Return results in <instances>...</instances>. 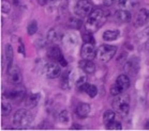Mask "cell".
Here are the masks:
<instances>
[{
  "mask_svg": "<svg viewBox=\"0 0 149 131\" xmlns=\"http://www.w3.org/2000/svg\"><path fill=\"white\" fill-rule=\"evenodd\" d=\"M105 20V13L104 11L101 9H95L91 12V14L89 15L88 19L86 21V29L88 32L92 33L101 27L102 25L104 24Z\"/></svg>",
  "mask_w": 149,
  "mask_h": 131,
  "instance_id": "cell-1",
  "label": "cell"
},
{
  "mask_svg": "<svg viewBox=\"0 0 149 131\" xmlns=\"http://www.w3.org/2000/svg\"><path fill=\"white\" fill-rule=\"evenodd\" d=\"M33 121V116L30 112L26 110V109H20L15 112L13 116V123L16 127L23 129V128H27L29 125Z\"/></svg>",
  "mask_w": 149,
  "mask_h": 131,
  "instance_id": "cell-2",
  "label": "cell"
},
{
  "mask_svg": "<svg viewBox=\"0 0 149 131\" xmlns=\"http://www.w3.org/2000/svg\"><path fill=\"white\" fill-rule=\"evenodd\" d=\"M113 108L117 113L121 115H127L130 109V97L129 95H118L113 101Z\"/></svg>",
  "mask_w": 149,
  "mask_h": 131,
  "instance_id": "cell-3",
  "label": "cell"
},
{
  "mask_svg": "<svg viewBox=\"0 0 149 131\" xmlns=\"http://www.w3.org/2000/svg\"><path fill=\"white\" fill-rule=\"evenodd\" d=\"M117 47L113 45H101L97 50V58L102 62H109L115 57Z\"/></svg>",
  "mask_w": 149,
  "mask_h": 131,
  "instance_id": "cell-4",
  "label": "cell"
},
{
  "mask_svg": "<svg viewBox=\"0 0 149 131\" xmlns=\"http://www.w3.org/2000/svg\"><path fill=\"white\" fill-rule=\"evenodd\" d=\"M75 14L78 17H87L92 12V4L88 0H78L75 4Z\"/></svg>",
  "mask_w": 149,
  "mask_h": 131,
  "instance_id": "cell-5",
  "label": "cell"
},
{
  "mask_svg": "<svg viewBox=\"0 0 149 131\" xmlns=\"http://www.w3.org/2000/svg\"><path fill=\"white\" fill-rule=\"evenodd\" d=\"M42 73L48 79H55L61 75V68L59 64H57L56 62H48L43 66Z\"/></svg>",
  "mask_w": 149,
  "mask_h": 131,
  "instance_id": "cell-6",
  "label": "cell"
},
{
  "mask_svg": "<svg viewBox=\"0 0 149 131\" xmlns=\"http://www.w3.org/2000/svg\"><path fill=\"white\" fill-rule=\"evenodd\" d=\"M7 74H8V81L11 84L18 85V84L22 83V81H23V75H22V71L18 68V66L13 65V64L10 65L8 67Z\"/></svg>",
  "mask_w": 149,
  "mask_h": 131,
  "instance_id": "cell-7",
  "label": "cell"
},
{
  "mask_svg": "<svg viewBox=\"0 0 149 131\" xmlns=\"http://www.w3.org/2000/svg\"><path fill=\"white\" fill-rule=\"evenodd\" d=\"M47 54L49 59L56 61L58 63H60V65H62V66H67V61L65 60L60 48L58 47V46H54V47L49 48L47 51Z\"/></svg>",
  "mask_w": 149,
  "mask_h": 131,
  "instance_id": "cell-8",
  "label": "cell"
},
{
  "mask_svg": "<svg viewBox=\"0 0 149 131\" xmlns=\"http://www.w3.org/2000/svg\"><path fill=\"white\" fill-rule=\"evenodd\" d=\"M81 57L85 60H90L92 61L95 58H97V50L93 47V44L91 43H85L81 47Z\"/></svg>",
  "mask_w": 149,
  "mask_h": 131,
  "instance_id": "cell-9",
  "label": "cell"
},
{
  "mask_svg": "<svg viewBox=\"0 0 149 131\" xmlns=\"http://www.w3.org/2000/svg\"><path fill=\"white\" fill-rule=\"evenodd\" d=\"M25 96V88L23 87H16L12 91H7L4 93V97L8 99H12V100H19Z\"/></svg>",
  "mask_w": 149,
  "mask_h": 131,
  "instance_id": "cell-10",
  "label": "cell"
},
{
  "mask_svg": "<svg viewBox=\"0 0 149 131\" xmlns=\"http://www.w3.org/2000/svg\"><path fill=\"white\" fill-rule=\"evenodd\" d=\"M40 98L41 95L37 94V93H33V94H30L29 96H27V98L25 99V106L28 109H33L39 104L40 102Z\"/></svg>",
  "mask_w": 149,
  "mask_h": 131,
  "instance_id": "cell-11",
  "label": "cell"
},
{
  "mask_svg": "<svg viewBox=\"0 0 149 131\" xmlns=\"http://www.w3.org/2000/svg\"><path fill=\"white\" fill-rule=\"evenodd\" d=\"M149 18V11L146 10V9H141L139 12L136 15L135 18V27H141L143 25L145 24L146 21L148 20Z\"/></svg>",
  "mask_w": 149,
  "mask_h": 131,
  "instance_id": "cell-12",
  "label": "cell"
},
{
  "mask_svg": "<svg viewBox=\"0 0 149 131\" xmlns=\"http://www.w3.org/2000/svg\"><path fill=\"white\" fill-rule=\"evenodd\" d=\"M78 65H79V67H81L86 74L91 75V74H93L95 71V65L92 63L90 60H85V59H83L81 61H79Z\"/></svg>",
  "mask_w": 149,
  "mask_h": 131,
  "instance_id": "cell-13",
  "label": "cell"
},
{
  "mask_svg": "<svg viewBox=\"0 0 149 131\" xmlns=\"http://www.w3.org/2000/svg\"><path fill=\"white\" fill-rule=\"evenodd\" d=\"M62 43L65 44V47L68 49H71L77 43V37L75 36V34L73 33H67L62 36Z\"/></svg>",
  "mask_w": 149,
  "mask_h": 131,
  "instance_id": "cell-14",
  "label": "cell"
},
{
  "mask_svg": "<svg viewBox=\"0 0 149 131\" xmlns=\"http://www.w3.org/2000/svg\"><path fill=\"white\" fill-rule=\"evenodd\" d=\"M115 17L116 19L118 20L119 23H121V24H125V23H129L130 20H131V14L128 10H118L116 12L115 14Z\"/></svg>",
  "mask_w": 149,
  "mask_h": 131,
  "instance_id": "cell-15",
  "label": "cell"
},
{
  "mask_svg": "<svg viewBox=\"0 0 149 131\" xmlns=\"http://www.w3.org/2000/svg\"><path fill=\"white\" fill-rule=\"evenodd\" d=\"M139 71V61L134 59V60H131L129 62H127L125 64V71L127 74L130 75H135Z\"/></svg>",
  "mask_w": 149,
  "mask_h": 131,
  "instance_id": "cell-16",
  "label": "cell"
},
{
  "mask_svg": "<svg viewBox=\"0 0 149 131\" xmlns=\"http://www.w3.org/2000/svg\"><path fill=\"white\" fill-rule=\"evenodd\" d=\"M89 113H90V106L88 104H79L76 108V114L78 115V117H87Z\"/></svg>",
  "mask_w": 149,
  "mask_h": 131,
  "instance_id": "cell-17",
  "label": "cell"
},
{
  "mask_svg": "<svg viewBox=\"0 0 149 131\" xmlns=\"http://www.w3.org/2000/svg\"><path fill=\"white\" fill-rule=\"evenodd\" d=\"M116 83L119 84V86L121 87L123 91H125L127 88H129L130 87L131 81H130L129 77H128L127 75H120V76H118V78H117Z\"/></svg>",
  "mask_w": 149,
  "mask_h": 131,
  "instance_id": "cell-18",
  "label": "cell"
},
{
  "mask_svg": "<svg viewBox=\"0 0 149 131\" xmlns=\"http://www.w3.org/2000/svg\"><path fill=\"white\" fill-rule=\"evenodd\" d=\"M119 36V31L118 30H107L103 33V40L106 42H111V40H117Z\"/></svg>",
  "mask_w": 149,
  "mask_h": 131,
  "instance_id": "cell-19",
  "label": "cell"
},
{
  "mask_svg": "<svg viewBox=\"0 0 149 131\" xmlns=\"http://www.w3.org/2000/svg\"><path fill=\"white\" fill-rule=\"evenodd\" d=\"M118 3L123 10H128V9L135 8L137 5V1L136 0H119Z\"/></svg>",
  "mask_w": 149,
  "mask_h": 131,
  "instance_id": "cell-20",
  "label": "cell"
},
{
  "mask_svg": "<svg viewBox=\"0 0 149 131\" xmlns=\"http://www.w3.org/2000/svg\"><path fill=\"white\" fill-rule=\"evenodd\" d=\"M6 60H7V66L9 67L12 65V61H13V48L10 44L6 45Z\"/></svg>",
  "mask_w": 149,
  "mask_h": 131,
  "instance_id": "cell-21",
  "label": "cell"
},
{
  "mask_svg": "<svg viewBox=\"0 0 149 131\" xmlns=\"http://www.w3.org/2000/svg\"><path fill=\"white\" fill-rule=\"evenodd\" d=\"M115 118H116L115 112L112 111V110H107V111H105L104 114H103V121H104L105 126L115 121Z\"/></svg>",
  "mask_w": 149,
  "mask_h": 131,
  "instance_id": "cell-22",
  "label": "cell"
},
{
  "mask_svg": "<svg viewBox=\"0 0 149 131\" xmlns=\"http://www.w3.org/2000/svg\"><path fill=\"white\" fill-rule=\"evenodd\" d=\"M47 38L51 43H58L60 40H62V37H60L58 31H56L55 29H52L47 34Z\"/></svg>",
  "mask_w": 149,
  "mask_h": 131,
  "instance_id": "cell-23",
  "label": "cell"
},
{
  "mask_svg": "<svg viewBox=\"0 0 149 131\" xmlns=\"http://www.w3.org/2000/svg\"><path fill=\"white\" fill-rule=\"evenodd\" d=\"M70 114H69L68 111H61L60 114H59V121L61 124H69L70 123Z\"/></svg>",
  "mask_w": 149,
  "mask_h": 131,
  "instance_id": "cell-24",
  "label": "cell"
},
{
  "mask_svg": "<svg viewBox=\"0 0 149 131\" xmlns=\"http://www.w3.org/2000/svg\"><path fill=\"white\" fill-rule=\"evenodd\" d=\"M123 92V90H122L121 87L119 86V84L115 83L113 84L112 86H111V88H109V93H111V95H113V96H118V95H120Z\"/></svg>",
  "mask_w": 149,
  "mask_h": 131,
  "instance_id": "cell-25",
  "label": "cell"
},
{
  "mask_svg": "<svg viewBox=\"0 0 149 131\" xmlns=\"http://www.w3.org/2000/svg\"><path fill=\"white\" fill-rule=\"evenodd\" d=\"M38 31V23L36 20H32L30 24L28 25L27 27V33L29 35H33L34 33H37Z\"/></svg>",
  "mask_w": 149,
  "mask_h": 131,
  "instance_id": "cell-26",
  "label": "cell"
},
{
  "mask_svg": "<svg viewBox=\"0 0 149 131\" xmlns=\"http://www.w3.org/2000/svg\"><path fill=\"white\" fill-rule=\"evenodd\" d=\"M86 93L89 95V97L93 98L98 94V88H97L95 85H92V84H88V86L86 88Z\"/></svg>",
  "mask_w": 149,
  "mask_h": 131,
  "instance_id": "cell-27",
  "label": "cell"
},
{
  "mask_svg": "<svg viewBox=\"0 0 149 131\" xmlns=\"http://www.w3.org/2000/svg\"><path fill=\"white\" fill-rule=\"evenodd\" d=\"M106 129H109V130H121L122 126L119 121H114L112 123H109V125H106Z\"/></svg>",
  "mask_w": 149,
  "mask_h": 131,
  "instance_id": "cell-28",
  "label": "cell"
},
{
  "mask_svg": "<svg viewBox=\"0 0 149 131\" xmlns=\"http://www.w3.org/2000/svg\"><path fill=\"white\" fill-rule=\"evenodd\" d=\"M1 111H2V114L3 115H8L11 112V104L8 101H2V104H1Z\"/></svg>",
  "mask_w": 149,
  "mask_h": 131,
  "instance_id": "cell-29",
  "label": "cell"
},
{
  "mask_svg": "<svg viewBox=\"0 0 149 131\" xmlns=\"http://www.w3.org/2000/svg\"><path fill=\"white\" fill-rule=\"evenodd\" d=\"M1 10H2L3 13H9L11 10L10 3H9L8 1H6V0H3V1H2V4H1Z\"/></svg>",
  "mask_w": 149,
  "mask_h": 131,
  "instance_id": "cell-30",
  "label": "cell"
},
{
  "mask_svg": "<svg viewBox=\"0 0 149 131\" xmlns=\"http://www.w3.org/2000/svg\"><path fill=\"white\" fill-rule=\"evenodd\" d=\"M75 83H76V86L77 87L81 86V85L85 83H87V78H86V76H81L77 80L75 81Z\"/></svg>",
  "mask_w": 149,
  "mask_h": 131,
  "instance_id": "cell-31",
  "label": "cell"
},
{
  "mask_svg": "<svg viewBox=\"0 0 149 131\" xmlns=\"http://www.w3.org/2000/svg\"><path fill=\"white\" fill-rule=\"evenodd\" d=\"M71 26L73 28H76V29H78V28H81V20H79V19H76V18H72L71 20Z\"/></svg>",
  "mask_w": 149,
  "mask_h": 131,
  "instance_id": "cell-32",
  "label": "cell"
},
{
  "mask_svg": "<svg viewBox=\"0 0 149 131\" xmlns=\"http://www.w3.org/2000/svg\"><path fill=\"white\" fill-rule=\"evenodd\" d=\"M83 38H84L85 43H91V44L95 43V40H93V37H92L90 32H88V34H84V35H83Z\"/></svg>",
  "mask_w": 149,
  "mask_h": 131,
  "instance_id": "cell-33",
  "label": "cell"
},
{
  "mask_svg": "<svg viewBox=\"0 0 149 131\" xmlns=\"http://www.w3.org/2000/svg\"><path fill=\"white\" fill-rule=\"evenodd\" d=\"M139 37H141V38H145V40H148L149 38V27L146 28L145 30H143L142 32L139 34Z\"/></svg>",
  "mask_w": 149,
  "mask_h": 131,
  "instance_id": "cell-34",
  "label": "cell"
},
{
  "mask_svg": "<svg viewBox=\"0 0 149 131\" xmlns=\"http://www.w3.org/2000/svg\"><path fill=\"white\" fill-rule=\"evenodd\" d=\"M17 50H18V52H19V53L22 54V56H24V57L26 56L24 44H23V42H22V40H19V42H18V49H17Z\"/></svg>",
  "mask_w": 149,
  "mask_h": 131,
  "instance_id": "cell-35",
  "label": "cell"
},
{
  "mask_svg": "<svg viewBox=\"0 0 149 131\" xmlns=\"http://www.w3.org/2000/svg\"><path fill=\"white\" fill-rule=\"evenodd\" d=\"M47 2H48V0H39V3H40L41 5H45Z\"/></svg>",
  "mask_w": 149,
  "mask_h": 131,
  "instance_id": "cell-36",
  "label": "cell"
},
{
  "mask_svg": "<svg viewBox=\"0 0 149 131\" xmlns=\"http://www.w3.org/2000/svg\"><path fill=\"white\" fill-rule=\"evenodd\" d=\"M146 48H147V50L149 51V38H148V40H147V43H146Z\"/></svg>",
  "mask_w": 149,
  "mask_h": 131,
  "instance_id": "cell-37",
  "label": "cell"
},
{
  "mask_svg": "<svg viewBox=\"0 0 149 131\" xmlns=\"http://www.w3.org/2000/svg\"><path fill=\"white\" fill-rule=\"evenodd\" d=\"M14 1V4L15 5H19V2H18V0H13Z\"/></svg>",
  "mask_w": 149,
  "mask_h": 131,
  "instance_id": "cell-38",
  "label": "cell"
},
{
  "mask_svg": "<svg viewBox=\"0 0 149 131\" xmlns=\"http://www.w3.org/2000/svg\"><path fill=\"white\" fill-rule=\"evenodd\" d=\"M146 129H149V121H147V126H146Z\"/></svg>",
  "mask_w": 149,
  "mask_h": 131,
  "instance_id": "cell-39",
  "label": "cell"
},
{
  "mask_svg": "<svg viewBox=\"0 0 149 131\" xmlns=\"http://www.w3.org/2000/svg\"><path fill=\"white\" fill-rule=\"evenodd\" d=\"M113 2L115 3V2H119V0H113Z\"/></svg>",
  "mask_w": 149,
  "mask_h": 131,
  "instance_id": "cell-40",
  "label": "cell"
},
{
  "mask_svg": "<svg viewBox=\"0 0 149 131\" xmlns=\"http://www.w3.org/2000/svg\"><path fill=\"white\" fill-rule=\"evenodd\" d=\"M53 1H55V0H48V2H53Z\"/></svg>",
  "mask_w": 149,
  "mask_h": 131,
  "instance_id": "cell-41",
  "label": "cell"
},
{
  "mask_svg": "<svg viewBox=\"0 0 149 131\" xmlns=\"http://www.w3.org/2000/svg\"><path fill=\"white\" fill-rule=\"evenodd\" d=\"M148 20H149V18H148Z\"/></svg>",
  "mask_w": 149,
  "mask_h": 131,
  "instance_id": "cell-42",
  "label": "cell"
}]
</instances>
